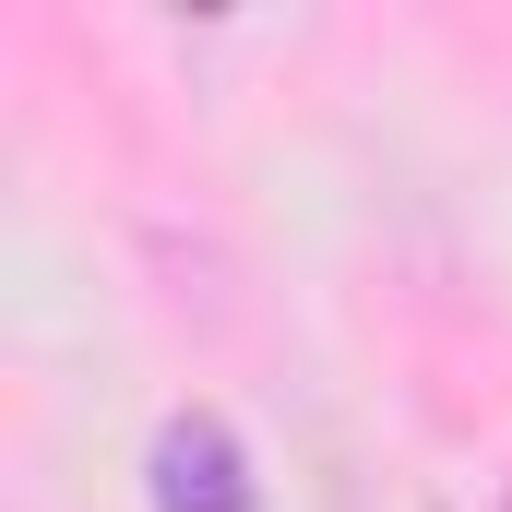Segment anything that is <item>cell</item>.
I'll use <instances>...</instances> for the list:
<instances>
[{
  "mask_svg": "<svg viewBox=\"0 0 512 512\" xmlns=\"http://www.w3.org/2000/svg\"><path fill=\"white\" fill-rule=\"evenodd\" d=\"M501 512H512V501H501Z\"/></svg>",
  "mask_w": 512,
  "mask_h": 512,
  "instance_id": "cell-2",
  "label": "cell"
},
{
  "mask_svg": "<svg viewBox=\"0 0 512 512\" xmlns=\"http://www.w3.org/2000/svg\"><path fill=\"white\" fill-rule=\"evenodd\" d=\"M143 501L155 512H262V489H251V453H239V429L227 417H167L155 429V465H143Z\"/></svg>",
  "mask_w": 512,
  "mask_h": 512,
  "instance_id": "cell-1",
  "label": "cell"
}]
</instances>
